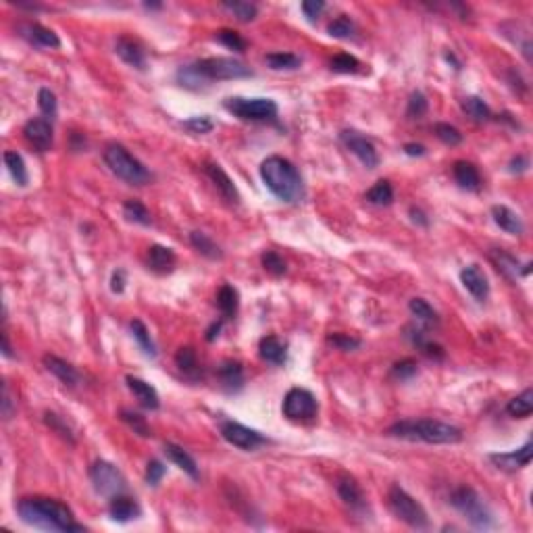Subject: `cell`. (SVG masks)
<instances>
[{
  "label": "cell",
  "instance_id": "obj_53",
  "mask_svg": "<svg viewBox=\"0 0 533 533\" xmlns=\"http://www.w3.org/2000/svg\"><path fill=\"white\" fill-rule=\"evenodd\" d=\"M183 127H185L187 131H192V133L204 135V133H210V131H212L214 123H212L208 117H192V119L183 121Z\"/></svg>",
  "mask_w": 533,
  "mask_h": 533
},
{
  "label": "cell",
  "instance_id": "obj_55",
  "mask_svg": "<svg viewBox=\"0 0 533 533\" xmlns=\"http://www.w3.org/2000/svg\"><path fill=\"white\" fill-rule=\"evenodd\" d=\"M300 8H302L304 17H306L308 21H316L319 15H321L323 8H325V2H323V0H306V2L300 4Z\"/></svg>",
  "mask_w": 533,
  "mask_h": 533
},
{
  "label": "cell",
  "instance_id": "obj_20",
  "mask_svg": "<svg viewBox=\"0 0 533 533\" xmlns=\"http://www.w3.org/2000/svg\"><path fill=\"white\" fill-rule=\"evenodd\" d=\"M489 258H491V262L496 264V269L502 273V275H506L508 279H512V281H516L518 277H525V275H529V262L527 264H521L510 252H506V250H491L489 252Z\"/></svg>",
  "mask_w": 533,
  "mask_h": 533
},
{
  "label": "cell",
  "instance_id": "obj_45",
  "mask_svg": "<svg viewBox=\"0 0 533 533\" xmlns=\"http://www.w3.org/2000/svg\"><path fill=\"white\" fill-rule=\"evenodd\" d=\"M44 421H46V425L52 429V431H56L62 439H67V441H75V435H73V429L67 425V421L60 416V414H56V412H46L44 414Z\"/></svg>",
  "mask_w": 533,
  "mask_h": 533
},
{
  "label": "cell",
  "instance_id": "obj_46",
  "mask_svg": "<svg viewBox=\"0 0 533 533\" xmlns=\"http://www.w3.org/2000/svg\"><path fill=\"white\" fill-rule=\"evenodd\" d=\"M433 131H435L437 139L443 142L446 146H458L462 142V133L450 123H435Z\"/></svg>",
  "mask_w": 533,
  "mask_h": 533
},
{
  "label": "cell",
  "instance_id": "obj_3",
  "mask_svg": "<svg viewBox=\"0 0 533 533\" xmlns=\"http://www.w3.org/2000/svg\"><path fill=\"white\" fill-rule=\"evenodd\" d=\"M260 179L266 189L283 202H298L304 194L298 169L283 156L264 158L260 162Z\"/></svg>",
  "mask_w": 533,
  "mask_h": 533
},
{
  "label": "cell",
  "instance_id": "obj_30",
  "mask_svg": "<svg viewBox=\"0 0 533 533\" xmlns=\"http://www.w3.org/2000/svg\"><path fill=\"white\" fill-rule=\"evenodd\" d=\"M217 306H219V310L223 312L225 319H231L237 312V306H239L237 289L229 283H223L217 291Z\"/></svg>",
  "mask_w": 533,
  "mask_h": 533
},
{
  "label": "cell",
  "instance_id": "obj_64",
  "mask_svg": "<svg viewBox=\"0 0 533 533\" xmlns=\"http://www.w3.org/2000/svg\"><path fill=\"white\" fill-rule=\"evenodd\" d=\"M144 6H146V8H160V4H156V2H146Z\"/></svg>",
  "mask_w": 533,
  "mask_h": 533
},
{
  "label": "cell",
  "instance_id": "obj_25",
  "mask_svg": "<svg viewBox=\"0 0 533 533\" xmlns=\"http://www.w3.org/2000/svg\"><path fill=\"white\" fill-rule=\"evenodd\" d=\"M217 377L225 391H239L244 387V369L237 360H225L217 369Z\"/></svg>",
  "mask_w": 533,
  "mask_h": 533
},
{
  "label": "cell",
  "instance_id": "obj_61",
  "mask_svg": "<svg viewBox=\"0 0 533 533\" xmlns=\"http://www.w3.org/2000/svg\"><path fill=\"white\" fill-rule=\"evenodd\" d=\"M404 152L408 156H423L425 154V146H421V144H404Z\"/></svg>",
  "mask_w": 533,
  "mask_h": 533
},
{
  "label": "cell",
  "instance_id": "obj_11",
  "mask_svg": "<svg viewBox=\"0 0 533 533\" xmlns=\"http://www.w3.org/2000/svg\"><path fill=\"white\" fill-rule=\"evenodd\" d=\"M221 435L227 443H231L244 452H252L266 441L262 433H258L256 429H250L242 423H235V421L221 423Z\"/></svg>",
  "mask_w": 533,
  "mask_h": 533
},
{
  "label": "cell",
  "instance_id": "obj_19",
  "mask_svg": "<svg viewBox=\"0 0 533 533\" xmlns=\"http://www.w3.org/2000/svg\"><path fill=\"white\" fill-rule=\"evenodd\" d=\"M115 52L119 54V58H121L125 65H129V67H133V69H137V71H144V69H146V54H144V48H142L133 37H127V35L117 37V42H115Z\"/></svg>",
  "mask_w": 533,
  "mask_h": 533
},
{
  "label": "cell",
  "instance_id": "obj_59",
  "mask_svg": "<svg viewBox=\"0 0 533 533\" xmlns=\"http://www.w3.org/2000/svg\"><path fill=\"white\" fill-rule=\"evenodd\" d=\"M527 167H529L527 156H516V158L510 160V171H512V173H523Z\"/></svg>",
  "mask_w": 533,
  "mask_h": 533
},
{
  "label": "cell",
  "instance_id": "obj_17",
  "mask_svg": "<svg viewBox=\"0 0 533 533\" xmlns=\"http://www.w3.org/2000/svg\"><path fill=\"white\" fill-rule=\"evenodd\" d=\"M337 496L341 498V502L354 510V512H364L366 510V496L362 491V487L352 479V477H341L335 483Z\"/></svg>",
  "mask_w": 533,
  "mask_h": 533
},
{
  "label": "cell",
  "instance_id": "obj_57",
  "mask_svg": "<svg viewBox=\"0 0 533 533\" xmlns=\"http://www.w3.org/2000/svg\"><path fill=\"white\" fill-rule=\"evenodd\" d=\"M2 416H4V418H10V416H12V400H10V394H8L6 383L2 385Z\"/></svg>",
  "mask_w": 533,
  "mask_h": 533
},
{
  "label": "cell",
  "instance_id": "obj_6",
  "mask_svg": "<svg viewBox=\"0 0 533 533\" xmlns=\"http://www.w3.org/2000/svg\"><path fill=\"white\" fill-rule=\"evenodd\" d=\"M450 504L475 527V529H491L493 527V514L489 506L483 502V498L466 485L456 487L450 493Z\"/></svg>",
  "mask_w": 533,
  "mask_h": 533
},
{
  "label": "cell",
  "instance_id": "obj_5",
  "mask_svg": "<svg viewBox=\"0 0 533 533\" xmlns=\"http://www.w3.org/2000/svg\"><path fill=\"white\" fill-rule=\"evenodd\" d=\"M102 156H104L106 167H108L119 179H123L125 183L144 185V183L150 179L148 169H146L123 144H117V142L106 144Z\"/></svg>",
  "mask_w": 533,
  "mask_h": 533
},
{
  "label": "cell",
  "instance_id": "obj_9",
  "mask_svg": "<svg viewBox=\"0 0 533 533\" xmlns=\"http://www.w3.org/2000/svg\"><path fill=\"white\" fill-rule=\"evenodd\" d=\"M90 481H92L94 489L108 500L119 493H125V489H127V481H125L123 473L108 460H96L90 466Z\"/></svg>",
  "mask_w": 533,
  "mask_h": 533
},
{
  "label": "cell",
  "instance_id": "obj_1",
  "mask_svg": "<svg viewBox=\"0 0 533 533\" xmlns=\"http://www.w3.org/2000/svg\"><path fill=\"white\" fill-rule=\"evenodd\" d=\"M17 512L23 523L44 529V531H85L83 525H79L67 504L54 498H21L17 502Z\"/></svg>",
  "mask_w": 533,
  "mask_h": 533
},
{
  "label": "cell",
  "instance_id": "obj_34",
  "mask_svg": "<svg viewBox=\"0 0 533 533\" xmlns=\"http://www.w3.org/2000/svg\"><path fill=\"white\" fill-rule=\"evenodd\" d=\"M189 244L194 246V250H198L202 256L210 258V260H221L223 258V252L221 248L217 246V242H212L206 233L202 231H192L189 233Z\"/></svg>",
  "mask_w": 533,
  "mask_h": 533
},
{
  "label": "cell",
  "instance_id": "obj_12",
  "mask_svg": "<svg viewBox=\"0 0 533 533\" xmlns=\"http://www.w3.org/2000/svg\"><path fill=\"white\" fill-rule=\"evenodd\" d=\"M339 139H341V144H344L366 169H375V167L379 164V154H377L373 142L366 139L364 135H360L358 131H354V129H344V131L339 133Z\"/></svg>",
  "mask_w": 533,
  "mask_h": 533
},
{
  "label": "cell",
  "instance_id": "obj_23",
  "mask_svg": "<svg viewBox=\"0 0 533 533\" xmlns=\"http://www.w3.org/2000/svg\"><path fill=\"white\" fill-rule=\"evenodd\" d=\"M139 506L133 498L125 496V493H119L115 498H110V504H108V514L112 521L117 523H127V521H133L139 516Z\"/></svg>",
  "mask_w": 533,
  "mask_h": 533
},
{
  "label": "cell",
  "instance_id": "obj_35",
  "mask_svg": "<svg viewBox=\"0 0 533 533\" xmlns=\"http://www.w3.org/2000/svg\"><path fill=\"white\" fill-rule=\"evenodd\" d=\"M264 62L273 71H294L302 65V58L291 52H269L264 56Z\"/></svg>",
  "mask_w": 533,
  "mask_h": 533
},
{
  "label": "cell",
  "instance_id": "obj_52",
  "mask_svg": "<svg viewBox=\"0 0 533 533\" xmlns=\"http://www.w3.org/2000/svg\"><path fill=\"white\" fill-rule=\"evenodd\" d=\"M327 341L331 346H335L337 350H344V352H350V350H356L360 346V339L354 337V335H348V333H333L327 337Z\"/></svg>",
  "mask_w": 533,
  "mask_h": 533
},
{
  "label": "cell",
  "instance_id": "obj_4",
  "mask_svg": "<svg viewBox=\"0 0 533 533\" xmlns=\"http://www.w3.org/2000/svg\"><path fill=\"white\" fill-rule=\"evenodd\" d=\"M387 433L400 439L425 441V443H458L462 429L433 418H404L387 427Z\"/></svg>",
  "mask_w": 533,
  "mask_h": 533
},
{
  "label": "cell",
  "instance_id": "obj_42",
  "mask_svg": "<svg viewBox=\"0 0 533 533\" xmlns=\"http://www.w3.org/2000/svg\"><path fill=\"white\" fill-rule=\"evenodd\" d=\"M354 31H356V25H354V21H352L350 17H346V15L333 19V21L327 25V33H329L331 37H337V40H350V37L354 35Z\"/></svg>",
  "mask_w": 533,
  "mask_h": 533
},
{
  "label": "cell",
  "instance_id": "obj_40",
  "mask_svg": "<svg viewBox=\"0 0 533 533\" xmlns=\"http://www.w3.org/2000/svg\"><path fill=\"white\" fill-rule=\"evenodd\" d=\"M123 214H125L127 221L137 223V225H150V223H152V217H150L148 208H146L139 200H125V204H123Z\"/></svg>",
  "mask_w": 533,
  "mask_h": 533
},
{
  "label": "cell",
  "instance_id": "obj_54",
  "mask_svg": "<svg viewBox=\"0 0 533 533\" xmlns=\"http://www.w3.org/2000/svg\"><path fill=\"white\" fill-rule=\"evenodd\" d=\"M164 473H167V466L160 460H150L146 464V483L148 485H158V481L164 477Z\"/></svg>",
  "mask_w": 533,
  "mask_h": 533
},
{
  "label": "cell",
  "instance_id": "obj_26",
  "mask_svg": "<svg viewBox=\"0 0 533 533\" xmlns=\"http://www.w3.org/2000/svg\"><path fill=\"white\" fill-rule=\"evenodd\" d=\"M175 262H177V256L171 248L167 246H160V244H154L148 248V266L154 271V273H171L175 269Z\"/></svg>",
  "mask_w": 533,
  "mask_h": 533
},
{
  "label": "cell",
  "instance_id": "obj_38",
  "mask_svg": "<svg viewBox=\"0 0 533 533\" xmlns=\"http://www.w3.org/2000/svg\"><path fill=\"white\" fill-rule=\"evenodd\" d=\"M408 308H410V312H412L421 323H425V325H429V327L439 323L437 312H435L433 306H431L427 300H423V298H412V300L408 302Z\"/></svg>",
  "mask_w": 533,
  "mask_h": 533
},
{
  "label": "cell",
  "instance_id": "obj_7",
  "mask_svg": "<svg viewBox=\"0 0 533 533\" xmlns=\"http://www.w3.org/2000/svg\"><path fill=\"white\" fill-rule=\"evenodd\" d=\"M387 504L391 508V512L406 523L412 529H427L429 527V516L427 510L423 508V504L418 500H414L404 487H400L398 483H394L387 491Z\"/></svg>",
  "mask_w": 533,
  "mask_h": 533
},
{
  "label": "cell",
  "instance_id": "obj_41",
  "mask_svg": "<svg viewBox=\"0 0 533 533\" xmlns=\"http://www.w3.org/2000/svg\"><path fill=\"white\" fill-rule=\"evenodd\" d=\"M462 110H464L471 119H475V121H487V119L491 117L489 106H487L479 96H466V98L462 100Z\"/></svg>",
  "mask_w": 533,
  "mask_h": 533
},
{
  "label": "cell",
  "instance_id": "obj_51",
  "mask_svg": "<svg viewBox=\"0 0 533 533\" xmlns=\"http://www.w3.org/2000/svg\"><path fill=\"white\" fill-rule=\"evenodd\" d=\"M217 40H219L223 46H227V48H231V50H237V52H242V50L246 48V40H244L237 31H233V29H221V31L217 33Z\"/></svg>",
  "mask_w": 533,
  "mask_h": 533
},
{
  "label": "cell",
  "instance_id": "obj_39",
  "mask_svg": "<svg viewBox=\"0 0 533 533\" xmlns=\"http://www.w3.org/2000/svg\"><path fill=\"white\" fill-rule=\"evenodd\" d=\"M221 6H223L225 10H229L237 21H244V23L254 21V19H256V15H258V6H256V4H252V2H244V0L223 2Z\"/></svg>",
  "mask_w": 533,
  "mask_h": 533
},
{
  "label": "cell",
  "instance_id": "obj_37",
  "mask_svg": "<svg viewBox=\"0 0 533 533\" xmlns=\"http://www.w3.org/2000/svg\"><path fill=\"white\" fill-rule=\"evenodd\" d=\"M129 327H131V333H133L135 341H137V344H139V348L144 350V354H146V356H150V358H156V344L152 341L148 327H146L139 319H133Z\"/></svg>",
  "mask_w": 533,
  "mask_h": 533
},
{
  "label": "cell",
  "instance_id": "obj_14",
  "mask_svg": "<svg viewBox=\"0 0 533 533\" xmlns=\"http://www.w3.org/2000/svg\"><path fill=\"white\" fill-rule=\"evenodd\" d=\"M460 283L464 285V289L477 300L483 302L489 296V281L485 277V273L477 266V264H466L460 271Z\"/></svg>",
  "mask_w": 533,
  "mask_h": 533
},
{
  "label": "cell",
  "instance_id": "obj_27",
  "mask_svg": "<svg viewBox=\"0 0 533 533\" xmlns=\"http://www.w3.org/2000/svg\"><path fill=\"white\" fill-rule=\"evenodd\" d=\"M452 173H454V179L456 183L466 189V192H477L481 187V175L477 171L475 164L466 162V160H456L454 167H452Z\"/></svg>",
  "mask_w": 533,
  "mask_h": 533
},
{
  "label": "cell",
  "instance_id": "obj_36",
  "mask_svg": "<svg viewBox=\"0 0 533 533\" xmlns=\"http://www.w3.org/2000/svg\"><path fill=\"white\" fill-rule=\"evenodd\" d=\"M366 202L375 204V206H389L394 202V187L389 181L385 179H379L369 192H366Z\"/></svg>",
  "mask_w": 533,
  "mask_h": 533
},
{
  "label": "cell",
  "instance_id": "obj_63",
  "mask_svg": "<svg viewBox=\"0 0 533 533\" xmlns=\"http://www.w3.org/2000/svg\"><path fill=\"white\" fill-rule=\"evenodd\" d=\"M2 354H4L6 358H12V350H10V344H8L6 333H2Z\"/></svg>",
  "mask_w": 533,
  "mask_h": 533
},
{
  "label": "cell",
  "instance_id": "obj_43",
  "mask_svg": "<svg viewBox=\"0 0 533 533\" xmlns=\"http://www.w3.org/2000/svg\"><path fill=\"white\" fill-rule=\"evenodd\" d=\"M260 262H262L264 271H266V273H271L273 277H281V275H285V271H287L285 260H283L275 250H266V252H262Z\"/></svg>",
  "mask_w": 533,
  "mask_h": 533
},
{
  "label": "cell",
  "instance_id": "obj_18",
  "mask_svg": "<svg viewBox=\"0 0 533 533\" xmlns=\"http://www.w3.org/2000/svg\"><path fill=\"white\" fill-rule=\"evenodd\" d=\"M19 33L29 44H33L37 48H50V50L52 48H60V37L52 29H48V27H44L40 23H21L19 25Z\"/></svg>",
  "mask_w": 533,
  "mask_h": 533
},
{
  "label": "cell",
  "instance_id": "obj_48",
  "mask_svg": "<svg viewBox=\"0 0 533 533\" xmlns=\"http://www.w3.org/2000/svg\"><path fill=\"white\" fill-rule=\"evenodd\" d=\"M429 108V102L425 98L423 92H412L410 98H408V104H406V115L410 119H421Z\"/></svg>",
  "mask_w": 533,
  "mask_h": 533
},
{
  "label": "cell",
  "instance_id": "obj_58",
  "mask_svg": "<svg viewBox=\"0 0 533 533\" xmlns=\"http://www.w3.org/2000/svg\"><path fill=\"white\" fill-rule=\"evenodd\" d=\"M421 350H423L427 356H431V358H443V350H441V346H437V344L425 341V344L421 346Z\"/></svg>",
  "mask_w": 533,
  "mask_h": 533
},
{
  "label": "cell",
  "instance_id": "obj_13",
  "mask_svg": "<svg viewBox=\"0 0 533 533\" xmlns=\"http://www.w3.org/2000/svg\"><path fill=\"white\" fill-rule=\"evenodd\" d=\"M23 137L37 152H48L54 144V131H52L50 121H46V119H29L23 125Z\"/></svg>",
  "mask_w": 533,
  "mask_h": 533
},
{
  "label": "cell",
  "instance_id": "obj_16",
  "mask_svg": "<svg viewBox=\"0 0 533 533\" xmlns=\"http://www.w3.org/2000/svg\"><path fill=\"white\" fill-rule=\"evenodd\" d=\"M531 454H533V443L527 441L523 448L518 450H512V452H496V454H489V462H493L498 468H504V471H516V468H523L531 462Z\"/></svg>",
  "mask_w": 533,
  "mask_h": 533
},
{
  "label": "cell",
  "instance_id": "obj_28",
  "mask_svg": "<svg viewBox=\"0 0 533 533\" xmlns=\"http://www.w3.org/2000/svg\"><path fill=\"white\" fill-rule=\"evenodd\" d=\"M258 352H260V358L271 362V364H285V360H287L285 344L277 335L262 337L260 344H258Z\"/></svg>",
  "mask_w": 533,
  "mask_h": 533
},
{
  "label": "cell",
  "instance_id": "obj_21",
  "mask_svg": "<svg viewBox=\"0 0 533 533\" xmlns=\"http://www.w3.org/2000/svg\"><path fill=\"white\" fill-rule=\"evenodd\" d=\"M42 360H44V366L48 369V373H52L62 385L75 387V385L79 383V373H77V369H75L73 364H69L67 360H62V358L54 356V354H46Z\"/></svg>",
  "mask_w": 533,
  "mask_h": 533
},
{
  "label": "cell",
  "instance_id": "obj_60",
  "mask_svg": "<svg viewBox=\"0 0 533 533\" xmlns=\"http://www.w3.org/2000/svg\"><path fill=\"white\" fill-rule=\"evenodd\" d=\"M410 219L414 221V223H418V225H423V227H427V223H429V219L425 217V212L421 210V208H410Z\"/></svg>",
  "mask_w": 533,
  "mask_h": 533
},
{
  "label": "cell",
  "instance_id": "obj_29",
  "mask_svg": "<svg viewBox=\"0 0 533 533\" xmlns=\"http://www.w3.org/2000/svg\"><path fill=\"white\" fill-rule=\"evenodd\" d=\"M164 454H167V458H169L175 466H179L183 473H187L192 479H198V477H200L196 460H194L181 446H177V443H173V441H167V443H164Z\"/></svg>",
  "mask_w": 533,
  "mask_h": 533
},
{
  "label": "cell",
  "instance_id": "obj_8",
  "mask_svg": "<svg viewBox=\"0 0 533 533\" xmlns=\"http://www.w3.org/2000/svg\"><path fill=\"white\" fill-rule=\"evenodd\" d=\"M225 110L244 121H266L277 117V102L271 98H242L233 96L223 102Z\"/></svg>",
  "mask_w": 533,
  "mask_h": 533
},
{
  "label": "cell",
  "instance_id": "obj_24",
  "mask_svg": "<svg viewBox=\"0 0 533 533\" xmlns=\"http://www.w3.org/2000/svg\"><path fill=\"white\" fill-rule=\"evenodd\" d=\"M491 219H493V223H496L502 231H506V233H510V235H521V233L525 231V225H523L521 217H518L512 208H508V206H504V204L491 206Z\"/></svg>",
  "mask_w": 533,
  "mask_h": 533
},
{
  "label": "cell",
  "instance_id": "obj_32",
  "mask_svg": "<svg viewBox=\"0 0 533 533\" xmlns=\"http://www.w3.org/2000/svg\"><path fill=\"white\" fill-rule=\"evenodd\" d=\"M175 364H177V369L185 377H189V379H198L200 377V364H198L194 348H189V346L179 348L177 354H175Z\"/></svg>",
  "mask_w": 533,
  "mask_h": 533
},
{
  "label": "cell",
  "instance_id": "obj_15",
  "mask_svg": "<svg viewBox=\"0 0 533 533\" xmlns=\"http://www.w3.org/2000/svg\"><path fill=\"white\" fill-rule=\"evenodd\" d=\"M204 173L208 175V179L212 181V185L217 187V192H219L229 204H237V202H239V192H237L235 183L231 181V177L223 171L221 164H217V162H206V164H204Z\"/></svg>",
  "mask_w": 533,
  "mask_h": 533
},
{
  "label": "cell",
  "instance_id": "obj_33",
  "mask_svg": "<svg viewBox=\"0 0 533 533\" xmlns=\"http://www.w3.org/2000/svg\"><path fill=\"white\" fill-rule=\"evenodd\" d=\"M506 412L514 418H527L533 412V389H523L516 398H512L506 404Z\"/></svg>",
  "mask_w": 533,
  "mask_h": 533
},
{
  "label": "cell",
  "instance_id": "obj_47",
  "mask_svg": "<svg viewBox=\"0 0 533 533\" xmlns=\"http://www.w3.org/2000/svg\"><path fill=\"white\" fill-rule=\"evenodd\" d=\"M121 418L133 429V433H137V435H142V437H150L152 433H150V427H148V423H146V418L142 416V414H137V412H133V410H121Z\"/></svg>",
  "mask_w": 533,
  "mask_h": 533
},
{
  "label": "cell",
  "instance_id": "obj_31",
  "mask_svg": "<svg viewBox=\"0 0 533 533\" xmlns=\"http://www.w3.org/2000/svg\"><path fill=\"white\" fill-rule=\"evenodd\" d=\"M4 164L10 173V177L15 179L17 185L25 187L29 183V173H27V167H25V160L19 152L15 150H6L4 152Z\"/></svg>",
  "mask_w": 533,
  "mask_h": 533
},
{
  "label": "cell",
  "instance_id": "obj_62",
  "mask_svg": "<svg viewBox=\"0 0 533 533\" xmlns=\"http://www.w3.org/2000/svg\"><path fill=\"white\" fill-rule=\"evenodd\" d=\"M219 331H221V321H219V323H212V325L208 327V331H206V339H208V341H212V339L219 335Z\"/></svg>",
  "mask_w": 533,
  "mask_h": 533
},
{
  "label": "cell",
  "instance_id": "obj_49",
  "mask_svg": "<svg viewBox=\"0 0 533 533\" xmlns=\"http://www.w3.org/2000/svg\"><path fill=\"white\" fill-rule=\"evenodd\" d=\"M37 108H40L46 117H50V119L56 115V96H54L52 90L42 87V90L37 92Z\"/></svg>",
  "mask_w": 533,
  "mask_h": 533
},
{
  "label": "cell",
  "instance_id": "obj_44",
  "mask_svg": "<svg viewBox=\"0 0 533 533\" xmlns=\"http://www.w3.org/2000/svg\"><path fill=\"white\" fill-rule=\"evenodd\" d=\"M329 65H331V71H335V73H356L360 69V60L352 54H346V52L335 54L329 60Z\"/></svg>",
  "mask_w": 533,
  "mask_h": 533
},
{
  "label": "cell",
  "instance_id": "obj_50",
  "mask_svg": "<svg viewBox=\"0 0 533 533\" xmlns=\"http://www.w3.org/2000/svg\"><path fill=\"white\" fill-rule=\"evenodd\" d=\"M416 371H418V369H416V360L404 358V360H400V362H396V364L391 366V377L398 379V381H406V379L414 377Z\"/></svg>",
  "mask_w": 533,
  "mask_h": 533
},
{
  "label": "cell",
  "instance_id": "obj_10",
  "mask_svg": "<svg viewBox=\"0 0 533 533\" xmlns=\"http://www.w3.org/2000/svg\"><path fill=\"white\" fill-rule=\"evenodd\" d=\"M316 410H319V404L314 394L304 387H291L285 394L281 404V412L289 421H310L316 416Z\"/></svg>",
  "mask_w": 533,
  "mask_h": 533
},
{
  "label": "cell",
  "instance_id": "obj_22",
  "mask_svg": "<svg viewBox=\"0 0 533 533\" xmlns=\"http://www.w3.org/2000/svg\"><path fill=\"white\" fill-rule=\"evenodd\" d=\"M125 381H127V387L131 389V394L135 396V400H137L144 408L156 410V408L160 406L158 391H156L148 381H144V379H139V377H133V375H127Z\"/></svg>",
  "mask_w": 533,
  "mask_h": 533
},
{
  "label": "cell",
  "instance_id": "obj_56",
  "mask_svg": "<svg viewBox=\"0 0 533 533\" xmlns=\"http://www.w3.org/2000/svg\"><path fill=\"white\" fill-rule=\"evenodd\" d=\"M125 283H127L125 271H123V269L112 271V277H110V289H112L115 294H121V291L125 289Z\"/></svg>",
  "mask_w": 533,
  "mask_h": 533
},
{
  "label": "cell",
  "instance_id": "obj_2",
  "mask_svg": "<svg viewBox=\"0 0 533 533\" xmlns=\"http://www.w3.org/2000/svg\"><path fill=\"white\" fill-rule=\"evenodd\" d=\"M252 69L237 58L231 56H212L202 58L192 65H185L177 71V81L185 87L198 90L208 81H227V79H244L252 77Z\"/></svg>",
  "mask_w": 533,
  "mask_h": 533
}]
</instances>
